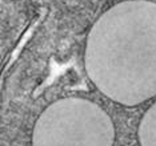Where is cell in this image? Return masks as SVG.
<instances>
[{"label":"cell","mask_w":156,"mask_h":146,"mask_svg":"<svg viewBox=\"0 0 156 146\" xmlns=\"http://www.w3.org/2000/svg\"><path fill=\"white\" fill-rule=\"evenodd\" d=\"M151 120L150 125H154V129H151V136L154 134V138H151V145L156 146V106L154 109H151Z\"/></svg>","instance_id":"6da1fadb"}]
</instances>
